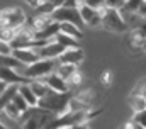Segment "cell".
Masks as SVG:
<instances>
[{
	"mask_svg": "<svg viewBox=\"0 0 146 129\" xmlns=\"http://www.w3.org/2000/svg\"><path fill=\"white\" fill-rule=\"evenodd\" d=\"M72 97H73V94H70V92L61 94V92H54L53 90L49 95H46L44 98H39L37 107L60 116V114H65V112L70 110V100H72Z\"/></svg>",
	"mask_w": 146,
	"mask_h": 129,
	"instance_id": "cell-1",
	"label": "cell"
},
{
	"mask_svg": "<svg viewBox=\"0 0 146 129\" xmlns=\"http://www.w3.org/2000/svg\"><path fill=\"white\" fill-rule=\"evenodd\" d=\"M56 68H58V64H56L54 60H39V61L27 64V66L24 64V68H19L17 71L22 73L29 80H37V78H42V76L56 71Z\"/></svg>",
	"mask_w": 146,
	"mask_h": 129,
	"instance_id": "cell-2",
	"label": "cell"
},
{
	"mask_svg": "<svg viewBox=\"0 0 146 129\" xmlns=\"http://www.w3.org/2000/svg\"><path fill=\"white\" fill-rule=\"evenodd\" d=\"M102 27L110 32H117V34H122V32L129 31V26L126 24L124 17L121 15V10L109 9V7L102 14Z\"/></svg>",
	"mask_w": 146,
	"mask_h": 129,
	"instance_id": "cell-3",
	"label": "cell"
},
{
	"mask_svg": "<svg viewBox=\"0 0 146 129\" xmlns=\"http://www.w3.org/2000/svg\"><path fill=\"white\" fill-rule=\"evenodd\" d=\"M51 17L56 22H70V24H75L78 27L85 26L82 14H80V9H75V7H66V5L56 7V10L51 14Z\"/></svg>",
	"mask_w": 146,
	"mask_h": 129,
	"instance_id": "cell-4",
	"label": "cell"
},
{
	"mask_svg": "<svg viewBox=\"0 0 146 129\" xmlns=\"http://www.w3.org/2000/svg\"><path fill=\"white\" fill-rule=\"evenodd\" d=\"M24 22H26V15L21 9L10 7V9H2L0 10V27L19 29Z\"/></svg>",
	"mask_w": 146,
	"mask_h": 129,
	"instance_id": "cell-5",
	"label": "cell"
},
{
	"mask_svg": "<svg viewBox=\"0 0 146 129\" xmlns=\"http://www.w3.org/2000/svg\"><path fill=\"white\" fill-rule=\"evenodd\" d=\"M36 53L39 55L41 60H58V58L65 53V48H63L58 41H49L46 46L37 48Z\"/></svg>",
	"mask_w": 146,
	"mask_h": 129,
	"instance_id": "cell-6",
	"label": "cell"
},
{
	"mask_svg": "<svg viewBox=\"0 0 146 129\" xmlns=\"http://www.w3.org/2000/svg\"><path fill=\"white\" fill-rule=\"evenodd\" d=\"M80 14H82V19L85 22V26H90V27H97V26H102V12L83 3L80 7Z\"/></svg>",
	"mask_w": 146,
	"mask_h": 129,
	"instance_id": "cell-7",
	"label": "cell"
},
{
	"mask_svg": "<svg viewBox=\"0 0 146 129\" xmlns=\"http://www.w3.org/2000/svg\"><path fill=\"white\" fill-rule=\"evenodd\" d=\"M0 80H3L9 85H22V83L31 82L22 73H19L15 68H7V66H0Z\"/></svg>",
	"mask_w": 146,
	"mask_h": 129,
	"instance_id": "cell-8",
	"label": "cell"
},
{
	"mask_svg": "<svg viewBox=\"0 0 146 129\" xmlns=\"http://www.w3.org/2000/svg\"><path fill=\"white\" fill-rule=\"evenodd\" d=\"M39 80L46 82L48 87H49L51 90H54V92H61V94L70 92V83H68L65 78H61L56 71H53V73H49V75H46V76H42V78H39Z\"/></svg>",
	"mask_w": 146,
	"mask_h": 129,
	"instance_id": "cell-9",
	"label": "cell"
},
{
	"mask_svg": "<svg viewBox=\"0 0 146 129\" xmlns=\"http://www.w3.org/2000/svg\"><path fill=\"white\" fill-rule=\"evenodd\" d=\"M85 60V53L82 48H73V49H65V53L58 58V61L63 64H78Z\"/></svg>",
	"mask_w": 146,
	"mask_h": 129,
	"instance_id": "cell-10",
	"label": "cell"
},
{
	"mask_svg": "<svg viewBox=\"0 0 146 129\" xmlns=\"http://www.w3.org/2000/svg\"><path fill=\"white\" fill-rule=\"evenodd\" d=\"M12 56L15 58V60H19L22 64H33L39 61L41 58H39V55L36 53V49H14V53H12Z\"/></svg>",
	"mask_w": 146,
	"mask_h": 129,
	"instance_id": "cell-11",
	"label": "cell"
},
{
	"mask_svg": "<svg viewBox=\"0 0 146 129\" xmlns=\"http://www.w3.org/2000/svg\"><path fill=\"white\" fill-rule=\"evenodd\" d=\"M29 22H31V24H29L31 32L34 34V32H39V31H42V29H46V27H48L51 22H54V21H53V17H51V15H42V14H37V15H34Z\"/></svg>",
	"mask_w": 146,
	"mask_h": 129,
	"instance_id": "cell-12",
	"label": "cell"
},
{
	"mask_svg": "<svg viewBox=\"0 0 146 129\" xmlns=\"http://www.w3.org/2000/svg\"><path fill=\"white\" fill-rule=\"evenodd\" d=\"M19 94L24 97V100H26L31 107H37V104H39V97L33 92V88H31L29 83H22V85H19Z\"/></svg>",
	"mask_w": 146,
	"mask_h": 129,
	"instance_id": "cell-13",
	"label": "cell"
},
{
	"mask_svg": "<svg viewBox=\"0 0 146 129\" xmlns=\"http://www.w3.org/2000/svg\"><path fill=\"white\" fill-rule=\"evenodd\" d=\"M29 85H31L33 92H34L39 98H44L46 95H49V94L53 92V90L48 87V83H46V82H42V80H39V78H37V80H31V82H29Z\"/></svg>",
	"mask_w": 146,
	"mask_h": 129,
	"instance_id": "cell-14",
	"label": "cell"
},
{
	"mask_svg": "<svg viewBox=\"0 0 146 129\" xmlns=\"http://www.w3.org/2000/svg\"><path fill=\"white\" fill-rule=\"evenodd\" d=\"M19 94V85H9V88L0 95V112L14 100V97Z\"/></svg>",
	"mask_w": 146,
	"mask_h": 129,
	"instance_id": "cell-15",
	"label": "cell"
},
{
	"mask_svg": "<svg viewBox=\"0 0 146 129\" xmlns=\"http://www.w3.org/2000/svg\"><path fill=\"white\" fill-rule=\"evenodd\" d=\"M54 41H58L65 49H73V48H80V44H78V39H75L72 36H68V34H63V32H60L56 37H54Z\"/></svg>",
	"mask_w": 146,
	"mask_h": 129,
	"instance_id": "cell-16",
	"label": "cell"
},
{
	"mask_svg": "<svg viewBox=\"0 0 146 129\" xmlns=\"http://www.w3.org/2000/svg\"><path fill=\"white\" fill-rule=\"evenodd\" d=\"M60 32L68 34V36H72L75 39L82 37V27H78L75 24H70V22H60Z\"/></svg>",
	"mask_w": 146,
	"mask_h": 129,
	"instance_id": "cell-17",
	"label": "cell"
},
{
	"mask_svg": "<svg viewBox=\"0 0 146 129\" xmlns=\"http://www.w3.org/2000/svg\"><path fill=\"white\" fill-rule=\"evenodd\" d=\"M78 70V66L76 64H63V63H60L58 64V68H56V73L61 76V78H65L66 82L70 80L73 76V73Z\"/></svg>",
	"mask_w": 146,
	"mask_h": 129,
	"instance_id": "cell-18",
	"label": "cell"
},
{
	"mask_svg": "<svg viewBox=\"0 0 146 129\" xmlns=\"http://www.w3.org/2000/svg\"><path fill=\"white\" fill-rule=\"evenodd\" d=\"M0 66H7V68H15V70H19V68H22V63L19 61V60H15L12 55L9 56V55H0Z\"/></svg>",
	"mask_w": 146,
	"mask_h": 129,
	"instance_id": "cell-19",
	"label": "cell"
},
{
	"mask_svg": "<svg viewBox=\"0 0 146 129\" xmlns=\"http://www.w3.org/2000/svg\"><path fill=\"white\" fill-rule=\"evenodd\" d=\"M129 102H131V107H133L134 112H139V110H145L146 109V97L131 95L129 97Z\"/></svg>",
	"mask_w": 146,
	"mask_h": 129,
	"instance_id": "cell-20",
	"label": "cell"
},
{
	"mask_svg": "<svg viewBox=\"0 0 146 129\" xmlns=\"http://www.w3.org/2000/svg\"><path fill=\"white\" fill-rule=\"evenodd\" d=\"M19 29H10V27H0V39L2 41H7V43H12V39L15 37Z\"/></svg>",
	"mask_w": 146,
	"mask_h": 129,
	"instance_id": "cell-21",
	"label": "cell"
},
{
	"mask_svg": "<svg viewBox=\"0 0 146 129\" xmlns=\"http://www.w3.org/2000/svg\"><path fill=\"white\" fill-rule=\"evenodd\" d=\"M54 10H56V7H54L53 3H49V2H42V3L36 9L37 14H42V15H51Z\"/></svg>",
	"mask_w": 146,
	"mask_h": 129,
	"instance_id": "cell-22",
	"label": "cell"
},
{
	"mask_svg": "<svg viewBox=\"0 0 146 129\" xmlns=\"http://www.w3.org/2000/svg\"><path fill=\"white\" fill-rule=\"evenodd\" d=\"M131 95L146 97V78H145V80H141V82H138V83H136V87L133 88V94H131Z\"/></svg>",
	"mask_w": 146,
	"mask_h": 129,
	"instance_id": "cell-23",
	"label": "cell"
},
{
	"mask_svg": "<svg viewBox=\"0 0 146 129\" xmlns=\"http://www.w3.org/2000/svg\"><path fill=\"white\" fill-rule=\"evenodd\" d=\"M85 3L90 5V7H94V9H97V10H100L102 14H104V10L107 9L106 0H85Z\"/></svg>",
	"mask_w": 146,
	"mask_h": 129,
	"instance_id": "cell-24",
	"label": "cell"
},
{
	"mask_svg": "<svg viewBox=\"0 0 146 129\" xmlns=\"http://www.w3.org/2000/svg\"><path fill=\"white\" fill-rule=\"evenodd\" d=\"M133 121H134V122H138L139 126H143V128L146 129V109H145V110H139V112H134Z\"/></svg>",
	"mask_w": 146,
	"mask_h": 129,
	"instance_id": "cell-25",
	"label": "cell"
},
{
	"mask_svg": "<svg viewBox=\"0 0 146 129\" xmlns=\"http://www.w3.org/2000/svg\"><path fill=\"white\" fill-rule=\"evenodd\" d=\"M141 2H143V0H127V2H126V5H124V9H126V10H129V12H138V10H139Z\"/></svg>",
	"mask_w": 146,
	"mask_h": 129,
	"instance_id": "cell-26",
	"label": "cell"
},
{
	"mask_svg": "<svg viewBox=\"0 0 146 129\" xmlns=\"http://www.w3.org/2000/svg\"><path fill=\"white\" fill-rule=\"evenodd\" d=\"M14 53V48H12V44L10 43H7V41H2L0 39V55H12Z\"/></svg>",
	"mask_w": 146,
	"mask_h": 129,
	"instance_id": "cell-27",
	"label": "cell"
},
{
	"mask_svg": "<svg viewBox=\"0 0 146 129\" xmlns=\"http://www.w3.org/2000/svg\"><path fill=\"white\" fill-rule=\"evenodd\" d=\"M106 5L109 7V9H115V10H121L124 5H126V2L124 0H106Z\"/></svg>",
	"mask_w": 146,
	"mask_h": 129,
	"instance_id": "cell-28",
	"label": "cell"
},
{
	"mask_svg": "<svg viewBox=\"0 0 146 129\" xmlns=\"http://www.w3.org/2000/svg\"><path fill=\"white\" fill-rule=\"evenodd\" d=\"M82 78H83V76H82V73H80V70H76V71L73 73V76L68 80V83H70L72 87H75V85H80V83H82Z\"/></svg>",
	"mask_w": 146,
	"mask_h": 129,
	"instance_id": "cell-29",
	"label": "cell"
},
{
	"mask_svg": "<svg viewBox=\"0 0 146 129\" xmlns=\"http://www.w3.org/2000/svg\"><path fill=\"white\" fill-rule=\"evenodd\" d=\"M122 129H145V128H143V126H139L138 122H134V121L131 119L129 122H126V124H124V128H122Z\"/></svg>",
	"mask_w": 146,
	"mask_h": 129,
	"instance_id": "cell-30",
	"label": "cell"
},
{
	"mask_svg": "<svg viewBox=\"0 0 146 129\" xmlns=\"http://www.w3.org/2000/svg\"><path fill=\"white\" fill-rule=\"evenodd\" d=\"M24 2H26L27 5H31V7H34V9H37V7H39V5H41V3H42L44 0H24Z\"/></svg>",
	"mask_w": 146,
	"mask_h": 129,
	"instance_id": "cell-31",
	"label": "cell"
},
{
	"mask_svg": "<svg viewBox=\"0 0 146 129\" xmlns=\"http://www.w3.org/2000/svg\"><path fill=\"white\" fill-rule=\"evenodd\" d=\"M138 14L141 15V17H145L146 19V0L141 2V5H139V10H138Z\"/></svg>",
	"mask_w": 146,
	"mask_h": 129,
	"instance_id": "cell-32",
	"label": "cell"
},
{
	"mask_svg": "<svg viewBox=\"0 0 146 129\" xmlns=\"http://www.w3.org/2000/svg\"><path fill=\"white\" fill-rule=\"evenodd\" d=\"M102 83L104 85H109L110 83V71H104L102 73Z\"/></svg>",
	"mask_w": 146,
	"mask_h": 129,
	"instance_id": "cell-33",
	"label": "cell"
},
{
	"mask_svg": "<svg viewBox=\"0 0 146 129\" xmlns=\"http://www.w3.org/2000/svg\"><path fill=\"white\" fill-rule=\"evenodd\" d=\"M44 2H49V3H53L54 7H61V5H65L66 0H44Z\"/></svg>",
	"mask_w": 146,
	"mask_h": 129,
	"instance_id": "cell-34",
	"label": "cell"
},
{
	"mask_svg": "<svg viewBox=\"0 0 146 129\" xmlns=\"http://www.w3.org/2000/svg\"><path fill=\"white\" fill-rule=\"evenodd\" d=\"M7 88H9V83H5L3 80H0V95H2V94L7 90Z\"/></svg>",
	"mask_w": 146,
	"mask_h": 129,
	"instance_id": "cell-35",
	"label": "cell"
},
{
	"mask_svg": "<svg viewBox=\"0 0 146 129\" xmlns=\"http://www.w3.org/2000/svg\"><path fill=\"white\" fill-rule=\"evenodd\" d=\"M0 129H14V128H10V126H5V124L0 121Z\"/></svg>",
	"mask_w": 146,
	"mask_h": 129,
	"instance_id": "cell-36",
	"label": "cell"
},
{
	"mask_svg": "<svg viewBox=\"0 0 146 129\" xmlns=\"http://www.w3.org/2000/svg\"><path fill=\"white\" fill-rule=\"evenodd\" d=\"M73 129H88L85 124H80V126H76V128H73Z\"/></svg>",
	"mask_w": 146,
	"mask_h": 129,
	"instance_id": "cell-37",
	"label": "cell"
},
{
	"mask_svg": "<svg viewBox=\"0 0 146 129\" xmlns=\"http://www.w3.org/2000/svg\"><path fill=\"white\" fill-rule=\"evenodd\" d=\"M143 49L146 51V39H145V43H143Z\"/></svg>",
	"mask_w": 146,
	"mask_h": 129,
	"instance_id": "cell-38",
	"label": "cell"
},
{
	"mask_svg": "<svg viewBox=\"0 0 146 129\" xmlns=\"http://www.w3.org/2000/svg\"><path fill=\"white\" fill-rule=\"evenodd\" d=\"M63 129H73V128H63Z\"/></svg>",
	"mask_w": 146,
	"mask_h": 129,
	"instance_id": "cell-39",
	"label": "cell"
},
{
	"mask_svg": "<svg viewBox=\"0 0 146 129\" xmlns=\"http://www.w3.org/2000/svg\"><path fill=\"white\" fill-rule=\"evenodd\" d=\"M124 2H127V0H124Z\"/></svg>",
	"mask_w": 146,
	"mask_h": 129,
	"instance_id": "cell-40",
	"label": "cell"
}]
</instances>
